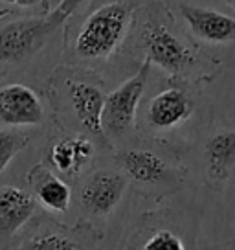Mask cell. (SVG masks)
Masks as SVG:
<instances>
[{"instance_id":"cell-2","label":"cell","mask_w":235,"mask_h":250,"mask_svg":"<svg viewBox=\"0 0 235 250\" xmlns=\"http://www.w3.org/2000/svg\"><path fill=\"white\" fill-rule=\"evenodd\" d=\"M160 9V8H158ZM151 11L140 28V39L145 48L147 61L155 62L173 76L182 74L193 64V54L184 41L160 19V11Z\"/></svg>"},{"instance_id":"cell-10","label":"cell","mask_w":235,"mask_h":250,"mask_svg":"<svg viewBox=\"0 0 235 250\" xmlns=\"http://www.w3.org/2000/svg\"><path fill=\"white\" fill-rule=\"evenodd\" d=\"M35 199L15 186L0 188V234L11 235L30 221Z\"/></svg>"},{"instance_id":"cell-19","label":"cell","mask_w":235,"mask_h":250,"mask_svg":"<svg viewBox=\"0 0 235 250\" xmlns=\"http://www.w3.org/2000/svg\"><path fill=\"white\" fill-rule=\"evenodd\" d=\"M8 4H13V6H20V8H32V6H37L40 0H4Z\"/></svg>"},{"instance_id":"cell-16","label":"cell","mask_w":235,"mask_h":250,"mask_svg":"<svg viewBox=\"0 0 235 250\" xmlns=\"http://www.w3.org/2000/svg\"><path fill=\"white\" fill-rule=\"evenodd\" d=\"M28 142H30L28 136L17 131H0V175L11 164V160L28 146Z\"/></svg>"},{"instance_id":"cell-13","label":"cell","mask_w":235,"mask_h":250,"mask_svg":"<svg viewBox=\"0 0 235 250\" xmlns=\"http://www.w3.org/2000/svg\"><path fill=\"white\" fill-rule=\"evenodd\" d=\"M28 177H32L35 195L44 208L52 211H61V213L68 210L72 191L63 179H59L42 164L35 166Z\"/></svg>"},{"instance_id":"cell-12","label":"cell","mask_w":235,"mask_h":250,"mask_svg":"<svg viewBox=\"0 0 235 250\" xmlns=\"http://www.w3.org/2000/svg\"><path fill=\"white\" fill-rule=\"evenodd\" d=\"M92 156H94L92 142L83 136H76L57 142L50 151V162L59 173L76 177L85 169L86 164H90Z\"/></svg>"},{"instance_id":"cell-3","label":"cell","mask_w":235,"mask_h":250,"mask_svg":"<svg viewBox=\"0 0 235 250\" xmlns=\"http://www.w3.org/2000/svg\"><path fill=\"white\" fill-rule=\"evenodd\" d=\"M61 24L46 17H24L6 24L0 30V61L22 62L35 55L48 42Z\"/></svg>"},{"instance_id":"cell-9","label":"cell","mask_w":235,"mask_h":250,"mask_svg":"<svg viewBox=\"0 0 235 250\" xmlns=\"http://www.w3.org/2000/svg\"><path fill=\"white\" fill-rule=\"evenodd\" d=\"M193 112V102L180 88H167L149 103L147 118L155 129H173L186 122Z\"/></svg>"},{"instance_id":"cell-8","label":"cell","mask_w":235,"mask_h":250,"mask_svg":"<svg viewBox=\"0 0 235 250\" xmlns=\"http://www.w3.org/2000/svg\"><path fill=\"white\" fill-rule=\"evenodd\" d=\"M68 98L79 124L94 136H105L101 122L105 96L101 90L86 81H68Z\"/></svg>"},{"instance_id":"cell-17","label":"cell","mask_w":235,"mask_h":250,"mask_svg":"<svg viewBox=\"0 0 235 250\" xmlns=\"http://www.w3.org/2000/svg\"><path fill=\"white\" fill-rule=\"evenodd\" d=\"M143 250H186V247L178 235H175L169 230H160L147 239Z\"/></svg>"},{"instance_id":"cell-18","label":"cell","mask_w":235,"mask_h":250,"mask_svg":"<svg viewBox=\"0 0 235 250\" xmlns=\"http://www.w3.org/2000/svg\"><path fill=\"white\" fill-rule=\"evenodd\" d=\"M85 2L86 0H61V2H59V6L50 11V15L54 17L59 24H63L64 21H66L74 11H78Z\"/></svg>"},{"instance_id":"cell-5","label":"cell","mask_w":235,"mask_h":250,"mask_svg":"<svg viewBox=\"0 0 235 250\" xmlns=\"http://www.w3.org/2000/svg\"><path fill=\"white\" fill-rule=\"evenodd\" d=\"M44 120V110L39 96L26 85H6L0 88V122L13 127L39 125Z\"/></svg>"},{"instance_id":"cell-15","label":"cell","mask_w":235,"mask_h":250,"mask_svg":"<svg viewBox=\"0 0 235 250\" xmlns=\"http://www.w3.org/2000/svg\"><path fill=\"white\" fill-rule=\"evenodd\" d=\"M19 250H78V245L63 234H40L26 239Z\"/></svg>"},{"instance_id":"cell-4","label":"cell","mask_w":235,"mask_h":250,"mask_svg":"<svg viewBox=\"0 0 235 250\" xmlns=\"http://www.w3.org/2000/svg\"><path fill=\"white\" fill-rule=\"evenodd\" d=\"M151 61L145 59V62L140 66V70L129 78L125 83L112 90L109 96H105L103 105V131L105 136H121L125 134L134 125L136 110L140 105V100L143 96L147 78H149Z\"/></svg>"},{"instance_id":"cell-20","label":"cell","mask_w":235,"mask_h":250,"mask_svg":"<svg viewBox=\"0 0 235 250\" xmlns=\"http://www.w3.org/2000/svg\"><path fill=\"white\" fill-rule=\"evenodd\" d=\"M224 2H226V4H230V6H234V8H235V0H224Z\"/></svg>"},{"instance_id":"cell-11","label":"cell","mask_w":235,"mask_h":250,"mask_svg":"<svg viewBox=\"0 0 235 250\" xmlns=\"http://www.w3.org/2000/svg\"><path fill=\"white\" fill-rule=\"evenodd\" d=\"M118 162L127 177L140 182V184H158L167 179V164L155 155L153 151L145 149H129L118 155Z\"/></svg>"},{"instance_id":"cell-7","label":"cell","mask_w":235,"mask_h":250,"mask_svg":"<svg viewBox=\"0 0 235 250\" xmlns=\"http://www.w3.org/2000/svg\"><path fill=\"white\" fill-rule=\"evenodd\" d=\"M125 188V175L112 169H103L86 180L81 191V203L86 210L96 215H107L121 201Z\"/></svg>"},{"instance_id":"cell-14","label":"cell","mask_w":235,"mask_h":250,"mask_svg":"<svg viewBox=\"0 0 235 250\" xmlns=\"http://www.w3.org/2000/svg\"><path fill=\"white\" fill-rule=\"evenodd\" d=\"M204 156L208 162V175L215 180H224L235 164V131H222L212 136Z\"/></svg>"},{"instance_id":"cell-1","label":"cell","mask_w":235,"mask_h":250,"mask_svg":"<svg viewBox=\"0 0 235 250\" xmlns=\"http://www.w3.org/2000/svg\"><path fill=\"white\" fill-rule=\"evenodd\" d=\"M133 11L134 2L131 0L110 2L92 11L76 39V52L79 57L105 59L114 54L129 30Z\"/></svg>"},{"instance_id":"cell-6","label":"cell","mask_w":235,"mask_h":250,"mask_svg":"<svg viewBox=\"0 0 235 250\" xmlns=\"http://www.w3.org/2000/svg\"><path fill=\"white\" fill-rule=\"evenodd\" d=\"M180 13L196 39L212 44H226L235 41L234 17L224 15L217 9L189 6V4H182Z\"/></svg>"}]
</instances>
